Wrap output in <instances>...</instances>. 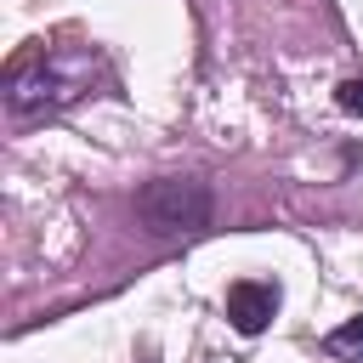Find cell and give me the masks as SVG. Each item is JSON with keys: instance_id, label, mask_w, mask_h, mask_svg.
Masks as SVG:
<instances>
[{"instance_id": "cell-4", "label": "cell", "mask_w": 363, "mask_h": 363, "mask_svg": "<svg viewBox=\"0 0 363 363\" xmlns=\"http://www.w3.org/2000/svg\"><path fill=\"white\" fill-rule=\"evenodd\" d=\"M323 352L340 357V363H363V318H346L340 329L323 335Z\"/></svg>"}, {"instance_id": "cell-5", "label": "cell", "mask_w": 363, "mask_h": 363, "mask_svg": "<svg viewBox=\"0 0 363 363\" xmlns=\"http://www.w3.org/2000/svg\"><path fill=\"white\" fill-rule=\"evenodd\" d=\"M335 108L352 113V119H363V79H346V85L335 91Z\"/></svg>"}, {"instance_id": "cell-2", "label": "cell", "mask_w": 363, "mask_h": 363, "mask_svg": "<svg viewBox=\"0 0 363 363\" xmlns=\"http://www.w3.org/2000/svg\"><path fill=\"white\" fill-rule=\"evenodd\" d=\"M136 216L153 227V233H199L210 221V187L193 182V176H170V182H153L136 193Z\"/></svg>"}, {"instance_id": "cell-3", "label": "cell", "mask_w": 363, "mask_h": 363, "mask_svg": "<svg viewBox=\"0 0 363 363\" xmlns=\"http://www.w3.org/2000/svg\"><path fill=\"white\" fill-rule=\"evenodd\" d=\"M227 318L238 335H261L272 318H278V284H261V278H238L227 289Z\"/></svg>"}, {"instance_id": "cell-1", "label": "cell", "mask_w": 363, "mask_h": 363, "mask_svg": "<svg viewBox=\"0 0 363 363\" xmlns=\"http://www.w3.org/2000/svg\"><path fill=\"white\" fill-rule=\"evenodd\" d=\"M91 74H96V62L85 57V51H34L28 62H17L11 68V91H6V102H11V113H51V108H68V102H79L85 91H91Z\"/></svg>"}]
</instances>
